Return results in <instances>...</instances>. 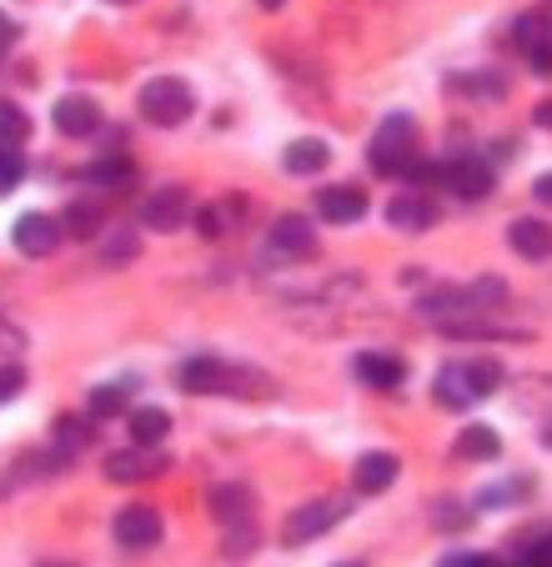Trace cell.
Returning a JSON list of instances; mask_svg holds the SVG:
<instances>
[{
	"label": "cell",
	"instance_id": "obj_1",
	"mask_svg": "<svg viewBox=\"0 0 552 567\" xmlns=\"http://www.w3.org/2000/svg\"><path fill=\"white\" fill-rule=\"evenodd\" d=\"M181 386L196 396H276V382L246 362H222V357H196L181 367Z\"/></svg>",
	"mask_w": 552,
	"mask_h": 567
},
{
	"label": "cell",
	"instance_id": "obj_18",
	"mask_svg": "<svg viewBox=\"0 0 552 567\" xmlns=\"http://www.w3.org/2000/svg\"><path fill=\"white\" fill-rule=\"evenodd\" d=\"M327 161H331V146H327V141L301 136V141H292V146H287L282 166H287L292 176H317V172H327Z\"/></svg>",
	"mask_w": 552,
	"mask_h": 567
},
{
	"label": "cell",
	"instance_id": "obj_22",
	"mask_svg": "<svg viewBox=\"0 0 552 567\" xmlns=\"http://www.w3.org/2000/svg\"><path fill=\"white\" fill-rule=\"evenodd\" d=\"M457 457H468V462H492L502 452V442H498V432L492 427H482V422H472V427H462V437H457Z\"/></svg>",
	"mask_w": 552,
	"mask_h": 567
},
{
	"label": "cell",
	"instance_id": "obj_20",
	"mask_svg": "<svg viewBox=\"0 0 552 567\" xmlns=\"http://www.w3.org/2000/svg\"><path fill=\"white\" fill-rule=\"evenodd\" d=\"M387 221H392L397 231H432L437 206L427 202V196H397V202L387 206Z\"/></svg>",
	"mask_w": 552,
	"mask_h": 567
},
{
	"label": "cell",
	"instance_id": "obj_34",
	"mask_svg": "<svg viewBox=\"0 0 552 567\" xmlns=\"http://www.w3.org/2000/svg\"><path fill=\"white\" fill-rule=\"evenodd\" d=\"M532 121H538V126H548V131H552V101H542V106L532 111Z\"/></svg>",
	"mask_w": 552,
	"mask_h": 567
},
{
	"label": "cell",
	"instance_id": "obj_32",
	"mask_svg": "<svg viewBox=\"0 0 552 567\" xmlns=\"http://www.w3.org/2000/svg\"><path fill=\"white\" fill-rule=\"evenodd\" d=\"M532 192H538V202H542V206H552V172H548V176H542V182H538V186H532Z\"/></svg>",
	"mask_w": 552,
	"mask_h": 567
},
{
	"label": "cell",
	"instance_id": "obj_2",
	"mask_svg": "<svg viewBox=\"0 0 552 567\" xmlns=\"http://www.w3.org/2000/svg\"><path fill=\"white\" fill-rule=\"evenodd\" d=\"M502 386V362H492V357H482V362H447L442 372H437V408L447 412H462L472 408V402H482V396H492Z\"/></svg>",
	"mask_w": 552,
	"mask_h": 567
},
{
	"label": "cell",
	"instance_id": "obj_3",
	"mask_svg": "<svg viewBox=\"0 0 552 567\" xmlns=\"http://www.w3.org/2000/svg\"><path fill=\"white\" fill-rule=\"evenodd\" d=\"M141 106V121H151V126L171 131V126H186L196 111V91L181 81V75H156V81H146L136 96Z\"/></svg>",
	"mask_w": 552,
	"mask_h": 567
},
{
	"label": "cell",
	"instance_id": "obj_27",
	"mask_svg": "<svg viewBox=\"0 0 552 567\" xmlns=\"http://www.w3.org/2000/svg\"><path fill=\"white\" fill-rule=\"evenodd\" d=\"M136 257H141V236L131 231V226H121V231L106 241V261L121 267V261H136Z\"/></svg>",
	"mask_w": 552,
	"mask_h": 567
},
{
	"label": "cell",
	"instance_id": "obj_25",
	"mask_svg": "<svg viewBox=\"0 0 552 567\" xmlns=\"http://www.w3.org/2000/svg\"><path fill=\"white\" fill-rule=\"evenodd\" d=\"M0 141H6V146H21V141H31V116H25L16 101H0Z\"/></svg>",
	"mask_w": 552,
	"mask_h": 567
},
{
	"label": "cell",
	"instance_id": "obj_23",
	"mask_svg": "<svg viewBox=\"0 0 552 567\" xmlns=\"http://www.w3.org/2000/svg\"><path fill=\"white\" fill-rule=\"evenodd\" d=\"M166 432H171V417L161 408L131 412V442H136V447H156V442H166Z\"/></svg>",
	"mask_w": 552,
	"mask_h": 567
},
{
	"label": "cell",
	"instance_id": "obj_12",
	"mask_svg": "<svg viewBox=\"0 0 552 567\" xmlns=\"http://www.w3.org/2000/svg\"><path fill=\"white\" fill-rule=\"evenodd\" d=\"M437 327H442V337H452V342H522V337H528V332H518V327H498V321H482V317H442Z\"/></svg>",
	"mask_w": 552,
	"mask_h": 567
},
{
	"label": "cell",
	"instance_id": "obj_19",
	"mask_svg": "<svg viewBox=\"0 0 552 567\" xmlns=\"http://www.w3.org/2000/svg\"><path fill=\"white\" fill-rule=\"evenodd\" d=\"M518 51L532 61V71L538 75H552V31L542 21H518Z\"/></svg>",
	"mask_w": 552,
	"mask_h": 567
},
{
	"label": "cell",
	"instance_id": "obj_9",
	"mask_svg": "<svg viewBox=\"0 0 552 567\" xmlns=\"http://www.w3.org/2000/svg\"><path fill=\"white\" fill-rule=\"evenodd\" d=\"M186 216H192V192H186V186H166V192H156L146 202L141 221H146L151 231H176V226H186Z\"/></svg>",
	"mask_w": 552,
	"mask_h": 567
},
{
	"label": "cell",
	"instance_id": "obj_26",
	"mask_svg": "<svg viewBox=\"0 0 552 567\" xmlns=\"http://www.w3.org/2000/svg\"><path fill=\"white\" fill-rule=\"evenodd\" d=\"M61 221H65V231H71V236H81V241H91V236L101 231V206H85V202H75L71 212L61 216Z\"/></svg>",
	"mask_w": 552,
	"mask_h": 567
},
{
	"label": "cell",
	"instance_id": "obj_17",
	"mask_svg": "<svg viewBox=\"0 0 552 567\" xmlns=\"http://www.w3.org/2000/svg\"><path fill=\"white\" fill-rule=\"evenodd\" d=\"M317 212L327 216L331 226H347L367 212V196H361L357 186H327V192H317Z\"/></svg>",
	"mask_w": 552,
	"mask_h": 567
},
{
	"label": "cell",
	"instance_id": "obj_24",
	"mask_svg": "<svg viewBox=\"0 0 552 567\" xmlns=\"http://www.w3.org/2000/svg\"><path fill=\"white\" fill-rule=\"evenodd\" d=\"M131 408V386L126 382H111L91 392V417H121Z\"/></svg>",
	"mask_w": 552,
	"mask_h": 567
},
{
	"label": "cell",
	"instance_id": "obj_33",
	"mask_svg": "<svg viewBox=\"0 0 552 567\" xmlns=\"http://www.w3.org/2000/svg\"><path fill=\"white\" fill-rule=\"evenodd\" d=\"M11 41H16V21H6V16H0V51H6Z\"/></svg>",
	"mask_w": 552,
	"mask_h": 567
},
{
	"label": "cell",
	"instance_id": "obj_5",
	"mask_svg": "<svg viewBox=\"0 0 552 567\" xmlns=\"http://www.w3.org/2000/svg\"><path fill=\"white\" fill-rule=\"evenodd\" d=\"M341 517H347V503H341V497H317V503L297 507V513L287 517L282 537H287V547H307V543H317L321 533H331Z\"/></svg>",
	"mask_w": 552,
	"mask_h": 567
},
{
	"label": "cell",
	"instance_id": "obj_15",
	"mask_svg": "<svg viewBox=\"0 0 552 567\" xmlns=\"http://www.w3.org/2000/svg\"><path fill=\"white\" fill-rule=\"evenodd\" d=\"M55 126H61L65 136H91V131L101 126V106L91 96H61L55 101Z\"/></svg>",
	"mask_w": 552,
	"mask_h": 567
},
{
	"label": "cell",
	"instance_id": "obj_29",
	"mask_svg": "<svg viewBox=\"0 0 552 567\" xmlns=\"http://www.w3.org/2000/svg\"><path fill=\"white\" fill-rule=\"evenodd\" d=\"M25 392V372L21 367H0V402H16Z\"/></svg>",
	"mask_w": 552,
	"mask_h": 567
},
{
	"label": "cell",
	"instance_id": "obj_21",
	"mask_svg": "<svg viewBox=\"0 0 552 567\" xmlns=\"http://www.w3.org/2000/svg\"><path fill=\"white\" fill-rule=\"evenodd\" d=\"M161 467H166V462H161L156 452H116V457L106 462V477L111 482H141V477H156Z\"/></svg>",
	"mask_w": 552,
	"mask_h": 567
},
{
	"label": "cell",
	"instance_id": "obj_35",
	"mask_svg": "<svg viewBox=\"0 0 552 567\" xmlns=\"http://www.w3.org/2000/svg\"><path fill=\"white\" fill-rule=\"evenodd\" d=\"M262 6H266V11H282V6H287V0H262Z\"/></svg>",
	"mask_w": 552,
	"mask_h": 567
},
{
	"label": "cell",
	"instance_id": "obj_4",
	"mask_svg": "<svg viewBox=\"0 0 552 567\" xmlns=\"http://www.w3.org/2000/svg\"><path fill=\"white\" fill-rule=\"evenodd\" d=\"M367 161H372V172L382 176H412L417 172V126L412 116H387L377 126L372 146H367Z\"/></svg>",
	"mask_w": 552,
	"mask_h": 567
},
{
	"label": "cell",
	"instance_id": "obj_16",
	"mask_svg": "<svg viewBox=\"0 0 552 567\" xmlns=\"http://www.w3.org/2000/svg\"><path fill=\"white\" fill-rule=\"evenodd\" d=\"M351 372L361 377L367 386H377V392H397L407 377V367L397 362V357H382V352H361L357 362H351Z\"/></svg>",
	"mask_w": 552,
	"mask_h": 567
},
{
	"label": "cell",
	"instance_id": "obj_37",
	"mask_svg": "<svg viewBox=\"0 0 552 567\" xmlns=\"http://www.w3.org/2000/svg\"><path fill=\"white\" fill-rule=\"evenodd\" d=\"M111 6H131V0H111Z\"/></svg>",
	"mask_w": 552,
	"mask_h": 567
},
{
	"label": "cell",
	"instance_id": "obj_30",
	"mask_svg": "<svg viewBox=\"0 0 552 567\" xmlns=\"http://www.w3.org/2000/svg\"><path fill=\"white\" fill-rule=\"evenodd\" d=\"M21 347H25V332H21V327H11V321H6V317H0V352H6V357H16V352H21Z\"/></svg>",
	"mask_w": 552,
	"mask_h": 567
},
{
	"label": "cell",
	"instance_id": "obj_36",
	"mask_svg": "<svg viewBox=\"0 0 552 567\" xmlns=\"http://www.w3.org/2000/svg\"><path fill=\"white\" fill-rule=\"evenodd\" d=\"M542 437H548V447H552V427H548V432H542Z\"/></svg>",
	"mask_w": 552,
	"mask_h": 567
},
{
	"label": "cell",
	"instance_id": "obj_7",
	"mask_svg": "<svg viewBox=\"0 0 552 567\" xmlns=\"http://www.w3.org/2000/svg\"><path fill=\"white\" fill-rule=\"evenodd\" d=\"M61 216H45V212H25L21 221H16V247L25 251V257H51L55 247H61Z\"/></svg>",
	"mask_w": 552,
	"mask_h": 567
},
{
	"label": "cell",
	"instance_id": "obj_31",
	"mask_svg": "<svg viewBox=\"0 0 552 567\" xmlns=\"http://www.w3.org/2000/svg\"><path fill=\"white\" fill-rule=\"evenodd\" d=\"M196 231H202V236H222V231H226V216H222V206H206V212L196 216Z\"/></svg>",
	"mask_w": 552,
	"mask_h": 567
},
{
	"label": "cell",
	"instance_id": "obj_11",
	"mask_svg": "<svg viewBox=\"0 0 552 567\" xmlns=\"http://www.w3.org/2000/svg\"><path fill=\"white\" fill-rule=\"evenodd\" d=\"M206 507H212L216 523L236 527V523H252L256 497H252V487H246V482H216L212 493H206Z\"/></svg>",
	"mask_w": 552,
	"mask_h": 567
},
{
	"label": "cell",
	"instance_id": "obj_6",
	"mask_svg": "<svg viewBox=\"0 0 552 567\" xmlns=\"http://www.w3.org/2000/svg\"><path fill=\"white\" fill-rule=\"evenodd\" d=\"M111 533H116V543L126 547V553H146V547L161 543V513L146 503H131L116 513V523H111Z\"/></svg>",
	"mask_w": 552,
	"mask_h": 567
},
{
	"label": "cell",
	"instance_id": "obj_10",
	"mask_svg": "<svg viewBox=\"0 0 552 567\" xmlns=\"http://www.w3.org/2000/svg\"><path fill=\"white\" fill-rule=\"evenodd\" d=\"M442 182L452 186L457 196L478 202V196L492 192V166H488V161H478V156H452V161L442 166Z\"/></svg>",
	"mask_w": 552,
	"mask_h": 567
},
{
	"label": "cell",
	"instance_id": "obj_28",
	"mask_svg": "<svg viewBox=\"0 0 552 567\" xmlns=\"http://www.w3.org/2000/svg\"><path fill=\"white\" fill-rule=\"evenodd\" d=\"M21 176H25V156L16 146H6V141H0V196L16 192V182H21Z\"/></svg>",
	"mask_w": 552,
	"mask_h": 567
},
{
	"label": "cell",
	"instance_id": "obj_13",
	"mask_svg": "<svg viewBox=\"0 0 552 567\" xmlns=\"http://www.w3.org/2000/svg\"><path fill=\"white\" fill-rule=\"evenodd\" d=\"M397 472H402V462H397L392 452H367V457H357L351 487H357L361 497H377V493H387V487L397 482Z\"/></svg>",
	"mask_w": 552,
	"mask_h": 567
},
{
	"label": "cell",
	"instance_id": "obj_8",
	"mask_svg": "<svg viewBox=\"0 0 552 567\" xmlns=\"http://www.w3.org/2000/svg\"><path fill=\"white\" fill-rule=\"evenodd\" d=\"M272 247L292 261H317L321 257V241H317V231H311L307 216H282V221L272 226Z\"/></svg>",
	"mask_w": 552,
	"mask_h": 567
},
{
	"label": "cell",
	"instance_id": "obj_14",
	"mask_svg": "<svg viewBox=\"0 0 552 567\" xmlns=\"http://www.w3.org/2000/svg\"><path fill=\"white\" fill-rule=\"evenodd\" d=\"M508 241H512V251L528 257V261H548L552 257V226L538 221V216H518V221L508 226Z\"/></svg>",
	"mask_w": 552,
	"mask_h": 567
}]
</instances>
